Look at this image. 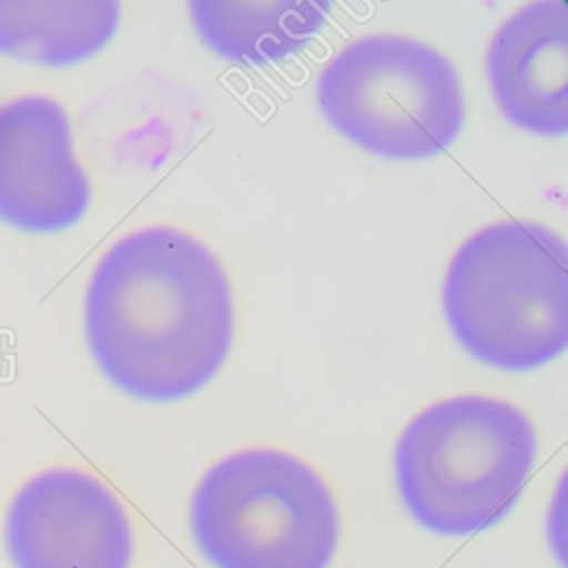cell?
Masks as SVG:
<instances>
[{"label":"cell","mask_w":568,"mask_h":568,"mask_svg":"<svg viewBox=\"0 0 568 568\" xmlns=\"http://www.w3.org/2000/svg\"><path fill=\"white\" fill-rule=\"evenodd\" d=\"M324 118L362 149L393 160H424L462 133L466 102L455 64L402 33H368L320 71Z\"/></svg>","instance_id":"obj_5"},{"label":"cell","mask_w":568,"mask_h":568,"mask_svg":"<svg viewBox=\"0 0 568 568\" xmlns=\"http://www.w3.org/2000/svg\"><path fill=\"white\" fill-rule=\"evenodd\" d=\"M328 2L306 0H191L202 42L231 62L264 64L306 47L326 22Z\"/></svg>","instance_id":"obj_9"},{"label":"cell","mask_w":568,"mask_h":568,"mask_svg":"<svg viewBox=\"0 0 568 568\" xmlns=\"http://www.w3.org/2000/svg\"><path fill=\"white\" fill-rule=\"evenodd\" d=\"M457 342L479 362L530 371L568 344V246L530 220L475 231L455 251L442 288Z\"/></svg>","instance_id":"obj_2"},{"label":"cell","mask_w":568,"mask_h":568,"mask_svg":"<svg viewBox=\"0 0 568 568\" xmlns=\"http://www.w3.org/2000/svg\"><path fill=\"white\" fill-rule=\"evenodd\" d=\"M537 455L530 419L513 404L462 395L417 413L395 446L410 517L435 535H475L517 504Z\"/></svg>","instance_id":"obj_3"},{"label":"cell","mask_w":568,"mask_h":568,"mask_svg":"<svg viewBox=\"0 0 568 568\" xmlns=\"http://www.w3.org/2000/svg\"><path fill=\"white\" fill-rule=\"evenodd\" d=\"M118 22L115 0H0V55L73 64L98 53Z\"/></svg>","instance_id":"obj_10"},{"label":"cell","mask_w":568,"mask_h":568,"mask_svg":"<svg viewBox=\"0 0 568 568\" xmlns=\"http://www.w3.org/2000/svg\"><path fill=\"white\" fill-rule=\"evenodd\" d=\"M191 532L213 568H326L337 550V506L322 477L273 448L213 464L191 497Z\"/></svg>","instance_id":"obj_4"},{"label":"cell","mask_w":568,"mask_h":568,"mask_svg":"<svg viewBox=\"0 0 568 568\" xmlns=\"http://www.w3.org/2000/svg\"><path fill=\"white\" fill-rule=\"evenodd\" d=\"M4 541L16 568H129L133 535L118 497L93 475L53 468L11 499Z\"/></svg>","instance_id":"obj_6"},{"label":"cell","mask_w":568,"mask_h":568,"mask_svg":"<svg viewBox=\"0 0 568 568\" xmlns=\"http://www.w3.org/2000/svg\"><path fill=\"white\" fill-rule=\"evenodd\" d=\"M89 200L67 111L47 95L0 104V222L55 233L75 224Z\"/></svg>","instance_id":"obj_7"},{"label":"cell","mask_w":568,"mask_h":568,"mask_svg":"<svg viewBox=\"0 0 568 568\" xmlns=\"http://www.w3.org/2000/svg\"><path fill=\"white\" fill-rule=\"evenodd\" d=\"M486 75L501 113L517 126L561 135L568 129V4L535 0L490 36Z\"/></svg>","instance_id":"obj_8"},{"label":"cell","mask_w":568,"mask_h":568,"mask_svg":"<svg viewBox=\"0 0 568 568\" xmlns=\"http://www.w3.org/2000/svg\"><path fill=\"white\" fill-rule=\"evenodd\" d=\"M84 335L100 371L124 393L153 402L186 397L217 373L231 348L226 273L193 235L138 229L95 264Z\"/></svg>","instance_id":"obj_1"}]
</instances>
